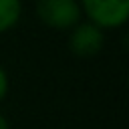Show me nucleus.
I'll list each match as a JSON object with an SVG mask.
<instances>
[{
  "instance_id": "nucleus-5",
  "label": "nucleus",
  "mask_w": 129,
  "mask_h": 129,
  "mask_svg": "<svg viewBox=\"0 0 129 129\" xmlns=\"http://www.w3.org/2000/svg\"><path fill=\"white\" fill-rule=\"evenodd\" d=\"M6 91H8V77H6V73L0 69V101L6 97Z\"/></svg>"
},
{
  "instance_id": "nucleus-6",
  "label": "nucleus",
  "mask_w": 129,
  "mask_h": 129,
  "mask_svg": "<svg viewBox=\"0 0 129 129\" xmlns=\"http://www.w3.org/2000/svg\"><path fill=\"white\" fill-rule=\"evenodd\" d=\"M0 129H8V123H6V119L0 115Z\"/></svg>"
},
{
  "instance_id": "nucleus-4",
  "label": "nucleus",
  "mask_w": 129,
  "mask_h": 129,
  "mask_svg": "<svg viewBox=\"0 0 129 129\" xmlns=\"http://www.w3.org/2000/svg\"><path fill=\"white\" fill-rule=\"evenodd\" d=\"M22 12V4L20 0H0V32L10 30Z\"/></svg>"
},
{
  "instance_id": "nucleus-2",
  "label": "nucleus",
  "mask_w": 129,
  "mask_h": 129,
  "mask_svg": "<svg viewBox=\"0 0 129 129\" xmlns=\"http://www.w3.org/2000/svg\"><path fill=\"white\" fill-rule=\"evenodd\" d=\"M36 14L46 26L64 30L79 24L81 6L77 0H38Z\"/></svg>"
},
{
  "instance_id": "nucleus-1",
  "label": "nucleus",
  "mask_w": 129,
  "mask_h": 129,
  "mask_svg": "<svg viewBox=\"0 0 129 129\" xmlns=\"http://www.w3.org/2000/svg\"><path fill=\"white\" fill-rule=\"evenodd\" d=\"M91 24L99 28H117L129 18V0H81Z\"/></svg>"
},
{
  "instance_id": "nucleus-3",
  "label": "nucleus",
  "mask_w": 129,
  "mask_h": 129,
  "mask_svg": "<svg viewBox=\"0 0 129 129\" xmlns=\"http://www.w3.org/2000/svg\"><path fill=\"white\" fill-rule=\"evenodd\" d=\"M103 32L99 26L87 22V24H77L71 38L69 46L77 56H93L103 48Z\"/></svg>"
}]
</instances>
